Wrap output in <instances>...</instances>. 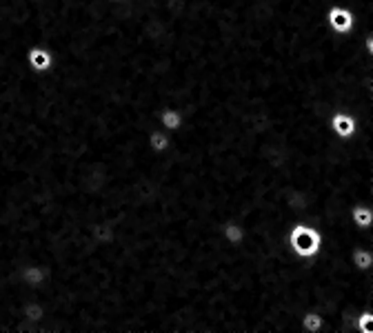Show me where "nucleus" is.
Listing matches in <instances>:
<instances>
[{
  "label": "nucleus",
  "instance_id": "obj_1",
  "mask_svg": "<svg viewBox=\"0 0 373 333\" xmlns=\"http://www.w3.org/2000/svg\"><path fill=\"white\" fill-rule=\"evenodd\" d=\"M285 240H287V247H289L291 254H294L296 258H302V260L318 258L320 251H322L320 229L309 225V222H305V220L294 222V225L287 229Z\"/></svg>",
  "mask_w": 373,
  "mask_h": 333
},
{
  "label": "nucleus",
  "instance_id": "obj_2",
  "mask_svg": "<svg viewBox=\"0 0 373 333\" xmlns=\"http://www.w3.org/2000/svg\"><path fill=\"white\" fill-rule=\"evenodd\" d=\"M360 25H373V20H362L358 18L349 7L345 5H331L327 9V27L334 34L347 36L351 32H356Z\"/></svg>",
  "mask_w": 373,
  "mask_h": 333
},
{
  "label": "nucleus",
  "instance_id": "obj_3",
  "mask_svg": "<svg viewBox=\"0 0 373 333\" xmlns=\"http://www.w3.org/2000/svg\"><path fill=\"white\" fill-rule=\"evenodd\" d=\"M327 125H329L331 134H334L336 138H340V140H349V138H354L358 131H362L358 118L351 114V111H347V109L334 111V114L329 116ZM365 131H373V129H365Z\"/></svg>",
  "mask_w": 373,
  "mask_h": 333
},
{
  "label": "nucleus",
  "instance_id": "obj_4",
  "mask_svg": "<svg viewBox=\"0 0 373 333\" xmlns=\"http://www.w3.org/2000/svg\"><path fill=\"white\" fill-rule=\"evenodd\" d=\"M25 63L34 74L43 76V74H49L54 69V54L49 52L47 47L34 45V47H29L25 52Z\"/></svg>",
  "mask_w": 373,
  "mask_h": 333
},
{
  "label": "nucleus",
  "instance_id": "obj_5",
  "mask_svg": "<svg viewBox=\"0 0 373 333\" xmlns=\"http://www.w3.org/2000/svg\"><path fill=\"white\" fill-rule=\"evenodd\" d=\"M158 127L160 129H165L167 134H178L180 129H183L185 125V116H183V111H180L178 107L174 105H167L158 111Z\"/></svg>",
  "mask_w": 373,
  "mask_h": 333
},
{
  "label": "nucleus",
  "instance_id": "obj_6",
  "mask_svg": "<svg viewBox=\"0 0 373 333\" xmlns=\"http://www.w3.org/2000/svg\"><path fill=\"white\" fill-rule=\"evenodd\" d=\"M220 238L231 247H240V245H245V240H247V227L240 220L227 218L223 225H220Z\"/></svg>",
  "mask_w": 373,
  "mask_h": 333
},
{
  "label": "nucleus",
  "instance_id": "obj_7",
  "mask_svg": "<svg viewBox=\"0 0 373 333\" xmlns=\"http://www.w3.org/2000/svg\"><path fill=\"white\" fill-rule=\"evenodd\" d=\"M20 282L29 291H36L47 282V269L43 265H38V262H29V265L20 269Z\"/></svg>",
  "mask_w": 373,
  "mask_h": 333
},
{
  "label": "nucleus",
  "instance_id": "obj_8",
  "mask_svg": "<svg viewBox=\"0 0 373 333\" xmlns=\"http://www.w3.org/2000/svg\"><path fill=\"white\" fill-rule=\"evenodd\" d=\"M20 316H23V320L27 322V327H29V333H36V327L43 322L45 318V307H43V302H40L36 296L34 298H29L23 309H20Z\"/></svg>",
  "mask_w": 373,
  "mask_h": 333
},
{
  "label": "nucleus",
  "instance_id": "obj_9",
  "mask_svg": "<svg viewBox=\"0 0 373 333\" xmlns=\"http://www.w3.org/2000/svg\"><path fill=\"white\" fill-rule=\"evenodd\" d=\"M171 145H174V134H167V131L160 127L149 129V134H147L149 151H154V154H165V151L171 149Z\"/></svg>",
  "mask_w": 373,
  "mask_h": 333
},
{
  "label": "nucleus",
  "instance_id": "obj_10",
  "mask_svg": "<svg viewBox=\"0 0 373 333\" xmlns=\"http://www.w3.org/2000/svg\"><path fill=\"white\" fill-rule=\"evenodd\" d=\"M300 331L305 333H322L325 331V316L318 309H305L300 316Z\"/></svg>",
  "mask_w": 373,
  "mask_h": 333
},
{
  "label": "nucleus",
  "instance_id": "obj_11",
  "mask_svg": "<svg viewBox=\"0 0 373 333\" xmlns=\"http://www.w3.org/2000/svg\"><path fill=\"white\" fill-rule=\"evenodd\" d=\"M349 262H351V267L362 271V274L373 271V249L371 247H356V249H351Z\"/></svg>",
  "mask_w": 373,
  "mask_h": 333
},
{
  "label": "nucleus",
  "instance_id": "obj_12",
  "mask_svg": "<svg viewBox=\"0 0 373 333\" xmlns=\"http://www.w3.org/2000/svg\"><path fill=\"white\" fill-rule=\"evenodd\" d=\"M349 220L362 231L373 229V207L369 205H354L349 209Z\"/></svg>",
  "mask_w": 373,
  "mask_h": 333
},
{
  "label": "nucleus",
  "instance_id": "obj_13",
  "mask_svg": "<svg viewBox=\"0 0 373 333\" xmlns=\"http://www.w3.org/2000/svg\"><path fill=\"white\" fill-rule=\"evenodd\" d=\"M112 3H120V0H112Z\"/></svg>",
  "mask_w": 373,
  "mask_h": 333
}]
</instances>
